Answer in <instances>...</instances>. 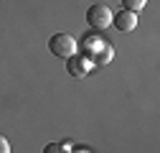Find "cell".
Returning <instances> with one entry per match:
<instances>
[{"instance_id": "1", "label": "cell", "mask_w": 160, "mask_h": 153, "mask_svg": "<svg viewBox=\"0 0 160 153\" xmlns=\"http://www.w3.org/2000/svg\"><path fill=\"white\" fill-rule=\"evenodd\" d=\"M112 15L114 13L107 3H94L87 10V23L92 26V31H104V28L112 26Z\"/></svg>"}, {"instance_id": "2", "label": "cell", "mask_w": 160, "mask_h": 153, "mask_svg": "<svg viewBox=\"0 0 160 153\" xmlns=\"http://www.w3.org/2000/svg\"><path fill=\"white\" fill-rule=\"evenodd\" d=\"M76 38L69 36V33H53L51 41H48V51L53 56H58V59H69L71 54H76Z\"/></svg>"}, {"instance_id": "3", "label": "cell", "mask_w": 160, "mask_h": 153, "mask_svg": "<svg viewBox=\"0 0 160 153\" xmlns=\"http://www.w3.org/2000/svg\"><path fill=\"white\" fill-rule=\"evenodd\" d=\"M92 59L87 54H71L69 59H66V71L69 76H76V79H84V76L92 71Z\"/></svg>"}, {"instance_id": "4", "label": "cell", "mask_w": 160, "mask_h": 153, "mask_svg": "<svg viewBox=\"0 0 160 153\" xmlns=\"http://www.w3.org/2000/svg\"><path fill=\"white\" fill-rule=\"evenodd\" d=\"M112 26L117 28V31H122V33H130V31H135L137 28V13H132V10H119V13H114L112 15Z\"/></svg>"}, {"instance_id": "5", "label": "cell", "mask_w": 160, "mask_h": 153, "mask_svg": "<svg viewBox=\"0 0 160 153\" xmlns=\"http://www.w3.org/2000/svg\"><path fill=\"white\" fill-rule=\"evenodd\" d=\"M89 59H92V64H94V66H107V64H112V59H114V46L104 41V44H102V49H99L97 54H92Z\"/></svg>"}, {"instance_id": "6", "label": "cell", "mask_w": 160, "mask_h": 153, "mask_svg": "<svg viewBox=\"0 0 160 153\" xmlns=\"http://www.w3.org/2000/svg\"><path fill=\"white\" fill-rule=\"evenodd\" d=\"M102 44H104V38L99 36L97 31H89V33H84L82 49H84V54H87V56H92V54H97L99 49H102Z\"/></svg>"}, {"instance_id": "7", "label": "cell", "mask_w": 160, "mask_h": 153, "mask_svg": "<svg viewBox=\"0 0 160 153\" xmlns=\"http://www.w3.org/2000/svg\"><path fill=\"white\" fill-rule=\"evenodd\" d=\"M145 3H148V0H122V8L125 10H132V13H140V10L145 8Z\"/></svg>"}, {"instance_id": "8", "label": "cell", "mask_w": 160, "mask_h": 153, "mask_svg": "<svg viewBox=\"0 0 160 153\" xmlns=\"http://www.w3.org/2000/svg\"><path fill=\"white\" fill-rule=\"evenodd\" d=\"M69 150H71L69 143H48L43 148V153H69Z\"/></svg>"}, {"instance_id": "9", "label": "cell", "mask_w": 160, "mask_h": 153, "mask_svg": "<svg viewBox=\"0 0 160 153\" xmlns=\"http://www.w3.org/2000/svg\"><path fill=\"white\" fill-rule=\"evenodd\" d=\"M0 153H10V143L5 135H0Z\"/></svg>"}, {"instance_id": "10", "label": "cell", "mask_w": 160, "mask_h": 153, "mask_svg": "<svg viewBox=\"0 0 160 153\" xmlns=\"http://www.w3.org/2000/svg\"><path fill=\"white\" fill-rule=\"evenodd\" d=\"M69 153H92V150H89V148H79V145H76V148H71Z\"/></svg>"}]
</instances>
